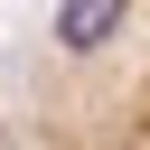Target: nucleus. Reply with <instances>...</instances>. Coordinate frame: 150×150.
Segmentation results:
<instances>
[{
	"label": "nucleus",
	"mask_w": 150,
	"mask_h": 150,
	"mask_svg": "<svg viewBox=\"0 0 150 150\" xmlns=\"http://www.w3.org/2000/svg\"><path fill=\"white\" fill-rule=\"evenodd\" d=\"M0 150H19V131H9V112H0Z\"/></svg>",
	"instance_id": "nucleus-2"
},
{
	"label": "nucleus",
	"mask_w": 150,
	"mask_h": 150,
	"mask_svg": "<svg viewBox=\"0 0 150 150\" xmlns=\"http://www.w3.org/2000/svg\"><path fill=\"white\" fill-rule=\"evenodd\" d=\"M19 150H150V9H56L0 75Z\"/></svg>",
	"instance_id": "nucleus-1"
}]
</instances>
